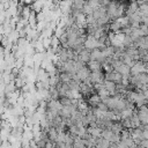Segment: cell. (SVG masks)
I'll return each mask as SVG.
<instances>
[{
	"instance_id": "cell-2",
	"label": "cell",
	"mask_w": 148,
	"mask_h": 148,
	"mask_svg": "<svg viewBox=\"0 0 148 148\" xmlns=\"http://www.w3.org/2000/svg\"><path fill=\"white\" fill-rule=\"evenodd\" d=\"M110 142L108 141V140H105L104 138H97L96 139V143H95V146L97 147V148H110Z\"/></svg>"
},
{
	"instance_id": "cell-3",
	"label": "cell",
	"mask_w": 148,
	"mask_h": 148,
	"mask_svg": "<svg viewBox=\"0 0 148 148\" xmlns=\"http://www.w3.org/2000/svg\"><path fill=\"white\" fill-rule=\"evenodd\" d=\"M73 148H86V145H84L83 139H81V138H79V136H74Z\"/></svg>"
},
{
	"instance_id": "cell-1",
	"label": "cell",
	"mask_w": 148,
	"mask_h": 148,
	"mask_svg": "<svg viewBox=\"0 0 148 148\" xmlns=\"http://www.w3.org/2000/svg\"><path fill=\"white\" fill-rule=\"evenodd\" d=\"M87 132L91 135V136H94V138H101L102 136V132H103V130L102 128H99V127H97V126H94V127H89L88 130H87Z\"/></svg>"
}]
</instances>
